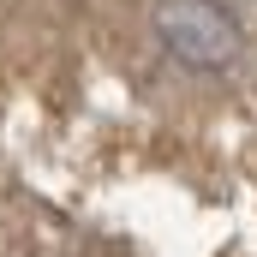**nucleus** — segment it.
<instances>
[{
	"label": "nucleus",
	"instance_id": "1",
	"mask_svg": "<svg viewBox=\"0 0 257 257\" xmlns=\"http://www.w3.org/2000/svg\"><path fill=\"white\" fill-rule=\"evenodd\" d=\"M150 30L156 42L192 72H227L239 60L245 36H239V18L221 6V0H156L150 6Z\"/></svg>",
	"mask_w": 257,
	"mask_h": 257
}]
</instances>
